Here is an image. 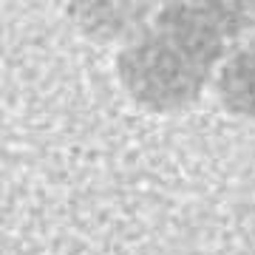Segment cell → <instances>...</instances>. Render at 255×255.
Wrapping results in <instances>:
<instances>
[{
	"label": "cell",
	"instance_id": "3957f363",
	"mask_svg": "<svg viewBox=\"0 0 255 255\" xmlns=\"http://www.w3.org/2000/svg\"><path fill=\"white\" fill-rule=\"evenodd\" d=\"M216 91L230 114L255 119V37L227 57L216 80Z\"/></svg>",
	"mask_w": 255,
	"mask_h": 255
},
{
	"label": "cell",
	"instance_id": "277c9868",
	"mask_svg": "<svg viewBox=\"0 0 255 255\" xmlns=\"http://www.w3.org/2000/svg\"><path fill=\"white\" fill-rule=\"evenodd\" d=\"M204 3L224 28L227 40H238L247 31H255V0H204Z\"/></svg>",
	"mask_w": 255,
	"mask_h": 255
},
{
	"label": "cell",
	"instance_id": "6da1fadb",
	"mask_svg": "<svg viewBox=\"0 0 255 255\" xmlns=\"http://www.w3.org/2000/svg\"><path fill=\"white\" fill-rule=\"evenodd\" d=\"M227 43L204 0H164L119 51V82L150 111H182L201 97Z\"/></svg>",
	"mask_w": 255,
	"mask_h": 255
},
{
	"label": "cell",
	"instance_id": "7a4b0ae2",
	"mask_svg": "<svg viewBox=\"0 0 255 255\" xmlns=\"http://www.w3.org/2000/svg\"><path fill=\"white\" fill-rule=\"evenodd\" d=\"M74 26L85 37L108 43L130 37L164 0H65Z\"/></svg>",
	"mask_w": 255,
	"mask_h": 255
}]
</instances>
